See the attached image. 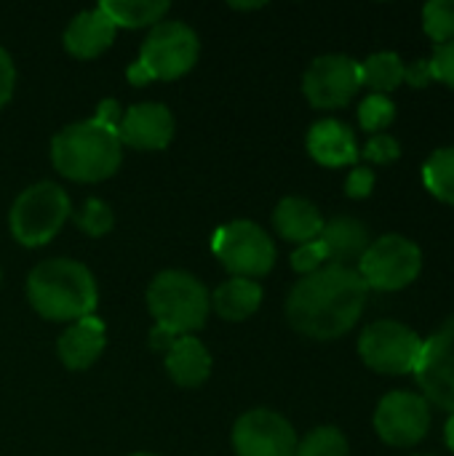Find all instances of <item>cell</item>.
<instances>
[{"label": "cell", "mask_w": 454, "mask_h": 456, "mask_svg": "<svg viewBox=\"0 0 454 456\" xmlns=\"http://www.w3.org/2000/svg\"><path fill=\"white\" fill-rule=\"evenodd\" d=\"M367 294L369 289L356 267L326 265L300 278L286 299V318L300 334L329 342L356 326Z\"/></svg>", "instance_id": "1"}, {"label": "cell", "mask_w": 454, "mask_h": 456, "mask_svg": "<svg viewBox=\"0 0 454 456\" xmlns=\"http://www.w3.org/2000/svg\"><path fill=\"white\" fill-rule=\"evenodd\" d=\"M118 123V104L107 99L91 120L64 126L51 139L54 168L72 182H102L112 176L123 160Z\"/></svg>", "instance_id": "2"}, {"label": "cell", "mask_w": 454, "mask_h": 456, "mask_svg": "<svg viewBox=\"0 0 454 456\" xmlns=\"http://www.w3.org/2000/svg\"><path fill=\"white\" fill-rule=\"evenodd\" d=\"M27 297L35 313L48 321L88 318L99 299L94 275L75 259L40 262L27 278Z\"/></svg>", "instance_id": "3"}, {"label": "cell", "mask_w": 454, "mask_h": 456, "mask_svg": "<svg viewBox=\"0 0 454 456\" xmlns=\"http://www.w3.org/2000/svg\"><path fill=\"white\" fill-rule=\"evenodd\" d=\"M147 307L158 323L153 331V345L166 350L171 339L190 337L206 323L211 297L195 275L185 270H166L150 283Z\"/></svg>", "instance_id": "4"}, {"label": "cell", "mask_w": 454, "mask_h": 456, "mask_svg": "<svg viewBox=\"0 0 454 456\" xmlns=\"http://www.w3.org/2000/svg\"><path fill=\"white\" fill-rule=\"evenodd\" d=\"M198 59V35L182 21H161L142 43L139 59L128 67L131 83L174 80L185 75Z\"/></svg>", "instance_id": "5"}, {"label": "cell", "mask_w": 454, "mask_h": 456, "mask_svg": "<svg viewBox=\"0 0 454 456\" xmlns=\"http://www.w3.org/2000/svg\"><path fill=\"white\" fill-rule=\"evenodd\" d=\"M70 198L54 182H37L27 187L11 206V232L21 246H45L67 222Z\"/></svg>", "instance_id": "6"}, {"label": "cell", "mask_w": 454, "mask_h": 456, "mask_svg": "<svg viewBox=\"0 0 454 456\" xmlns=\"http://www.w3.org/2000/svg\"><path fill=\"white\" fill-rule=\"evenodd\" d=\"M356 270L364 278L367 289L401 291L420 278L423 251L415 240L388 232L369 243Z\"/></svg>", "instance_id": "7"}, {"label": "cell", "mask_w": 454, "mask_h": 456, "mask_svg": "<svg viewBox=\"0 0 454 456\" xmlns=\"http://www.w3.org/2000/svg\"><path fill=\"white\" fill-rule=\"evenodd\" d=\"M420 353H423L420 334L399 321H375L359 337V355L377 374H388V377L415 374Z\"/></svg>", "instance_id": "8"}, {"label": "cell", "mask_w": 454, "mask_h": 456, "mask_svg": "<svg viewBox=\"0 0 454 456\" xmlns=\"http://www.w3.org/2000/svg\"><path fill=\"white\" fill-rule=\"evenodd\" d=\"M214 254L235 278H262L276 265V246L270 235L254 222H230L214 232Z\"/></svg>", "instance_id": "9"}, {"label": "cell", "mask_w": 454, "mask_h": 456, "mask_svg": "<svg viewBox=\"0 0 454 456\" xmlns=\"http://www.w3.org/2000/svg\"><path fill=\"white\" fill-rule=\"evenodd\" d=\"M375 430L388 446L412 449L431 430V406L417 393H388L375 411Z\"/></svg>", "instance_id": "10"}, {"label": "cell", "mask_w": 454, "mask_h": 456, "mask_svg": "<svg viewBox=\"0 0 454 456\" xmlns=\"http://www.w3.org/2000/svg\"><path fill=\"white\" fill-rule=\"evenodd\" d=\"M361 88V61L345 53H326L313 59L302 77L308 102L318 110L345 107Z\"/></svg>", "instance_id": "11"}, {"label": "cell", "mask_w": 454, "mask_h": 456, "mask_svg": "<svg viewBox=\"0 0 454 456\" xmlns=\"http://www.w3.org/2000/svg\"><path fill=\"white\" fill-rule=\"evenodd\" d=\"M415 377L428 403L454 414V318L423 339Z\"/></svg>", "instance_id": "12"}, {"label": "cell", "mask_w": 454, "mask_h": 456, "mask_svg": "<svg viewBox=\"0 0 454 456\" xmlns=\"http://www.w3.org/2000/svg\"><path fill=\"white\" fill-rule=\"evenodd\" d=\"M294 428L270 409L246 411L233 428V449L238 456H294Z\"/></svg>", "instance_id": "13"}, {"label": "cell", "mask_w": 454, "mask_h": 456, "mask_svg": "<svg viewBox=\"0 0 454 456\" xmlns=\"http://www.w3.org/2000/svg\"><path fill=\"white\" fill-rule=\"evenodd\" d=\"M120 144L136 150H163L174 136V115L158 102H142L128 107L118 123Z\"/></svg>", "instance_id": "14"}, {"label": "cell", "mask_w": 454, "mask_h": 456, "mask_svg": "<svg viewBox=\"0 0 454 456\" xmlns=\"http://www.w3.org/2000/svg\"><path fill=\"white\" fill-rule=\"evenodd\" d=\"M318 240L326 248V262L340 265V267L359 265L364 251L372 243L367 224L353 219V216H334V219L324 222V230H321Z\"/></svg>", "instance_id": "15"}, {"label": "cell", "mask_w": 454, "mask_h": 456, "mask_svg": "<svg viewBox=\"0 0 454 456\" xmlns=\"http://www.w3.org/2000/svg\"><path fill=\"white\" fill-rule=\"evenodd\" d=\"M308 152L313 160L329 168L353 166L361 155L353 131L340 120H318L308 131Z\"/></svg>", "instance_id": "16"}, {"label": "cell", "mask_w": 454, "mask_h": 456, "mask_svg": "<svg viewBox=\"0 0 454 456\" xmlns=\"http://www.w3.org/2000/svg\"><path fill=\"white\" fill-rule=\"evenodd\" d=\"M115 29L118 27L99 5L91 11H80L64 32V48L78 59H94L112 45Z\"/></svg>", "instance_id": "17"}, {"label": "cell", "mask_w": 454, "mask_h": 456, "mask_svg": "<svg viewBox=\"0 0 454 456\" xmlns=\"http://www.w3.org/2000/svg\"><path fill=\"white\" fill-rule=\"evenodd\" d=\"M59 358L67 369H88L96 363V358L104 350V323L94 315L75 321L72 326H67V331L59 337Z\"/></svg>", "instance_id": "18"}, {"label": "cell", "mask_w": 454, "mask_h": 456, "mask_svg": "<svg viewBox=\"0 0 454 456\" xmlns=\"http://www.w3.org/2000/svg\"><path fill=\"white\" fill-rule=\"evenodd\" d=\"M166 371L182 387H201L211 374V355L195 337H177L166 345Z\"/></svg>", "instance_id": "19"}, {"label": "cell", "mask_w": 454, "mask_h": 456, "mask_svg": "<svg viewBox=\"0 0 454 456\" xmlns=\"http://www.w3.org/2000/svg\"><path fill=\"white\" fill-rule=\"evenodd\" d=\"M273 224L278 230V235H284L292 243H310L321 235L324 230V216L321 211L305 200V198H284L276 211H273Z\"/></svg>", "instance_id": "20"}, {"label": "cell", "mask_w": 454, "mask_h": 456, "mask_svg": "<svg viewBox=\"0 0 454 456\" xmlns=\"http://www.w3.org/2000/svg\"><path fill=\"white\" fill-rule=\"evenodd\" d=\"M262 305V289L257 281L230 278L211 294V307L225 321H244L254 315Z\"/></svg>", "instance_id": "21"}, {"label": "cell", "mask_w": 454, "mask_h": 456, "mask_svg": "<svg viewBox=\"0 0 454 456\" xmlns=\"http://www.w3.org/2000/svg\"><path fill=\"white\" fill-rule=\"evenodd\" d=\"M99 8L115 27H155L169 11L166 0H102Z\"/></svg>", "instance_id": "22"}, {"label": "cell", "mask_w": 454, "mask_h": 456, "mask_svg": "<svg viewBox=\"0 0 454 456\" xmlns=\"http://www.w3.org/2000/svg\"><path fill=\"white\" fill-rule=\"evenodd\" d=\"M404 61L393 51L372 53L367 61H361V86L372 88L375 94H391L404 83Z\"/></svg>", "instance_id": "23"}, {"label": "cell", "mask_w": 454, "mask_h": 456, "mask_svg": "<svg viewBox=\"0 0 454 456\" xmlns=\"http://www.w3.org/2000/svg\"><path fill=\"white\" fill-rule=\"evenodd\" d=\"M423 184L436 200L454 206V147H442L428 155L423 163Z\"/></svg>", "instance_id": "24"}, {"label": "cell", "mask_w": 454, "mask_h": 456, "mask_svg": "<svg viewBox=\"0 0 454 456\" xmlns=\"http://www.w3.org/2000/svg\"><path fill=\"white\" fill-rule=\"evenodd\" d=\"M294 456H348V438L337 428L324 425L297 444Z\"/></svg>", "instance_id": "25"}, {"label": "cell", "mask_w": 454, "mask_h": 456, "mask_svg": "<svg viewBox=\"0 0 454 456\" xmlns=\"http://www.w3.org/2000/svg\"><path fill=\"white\" fill-rule=\"evenodd\" d=\"M423 27H425V35L436 45L454 40V0H431V3H425Z\"/></svg>", "instance_id": "26"}, {"label": "cell", "mask_w": 454, "mask_h": 456, "mask_svg": "<svg viewBox=\"0 0 454 456\" xmlns=\"http://www.w3.org/2000/svg\"><path fill=\"white\" fill-rule=\"evenodd\" d=\"M396 118V104L385 94H369L359 107V123L369 134H383Z\"/></svg>", "instance_id": "27"}, {"label": "cell", "mask_w": 454, "mask_h": 456, "mask_svg": "<svg viewBox=\"0 0 454 456\" xmlns=\"http://www.w3.org/2000/svg\"><path fill=\"white\" fill-rule=\"evenodd\" d=\"M75 222H78V227H80L86 235L102 238L104 232L112 230V211H110L107 203L91 198V200H86V203L80 206V211L75 214Z\"/></svg>", "instance_id": "28"}, {"label": "cell", "mask_w": 454, "mask_h": 456, "mask_svg": "<svg viewBox=\"0 0 454 456\" xmlns=\"http://www.w3.org/2000/svg\"><path fill=\"white\" fill-rule=\"evenodd\" d=\"M326 262V248L321 246V240H310V243H302L294 254H292V267L305 278L316 270H321Z\"/></svg>", "instance_id": "29"}, {"label": "cell", "mask_w": 454, "mask_h": 456, "mask_svg": "<svg viewBox=\"0 0 454 456\" xmlns=\"http://www.w3.org/2000/svg\"><path fill=\"white\" fill-rule=\"evenodd\" d=\"M361 155H364L367 160H372V163L385 166V163H393V160L401 155V144H399L391 134H375V136L369 139V144L364 147Z\"/></svg>", "instance_id": "30"}, {"label": "cell", "mask_w": 454, "mask_h": 456, "mask_svg": "<svg viewBox=\"0 0 454 456\" xmlns=\"http://www.w3.org/2000/svg\"><path fill=\"white\" fill-rule=\"evenodd\" d=\"M428 61L433 69V80H442L444 86L454 88V40L436 45V51Z\"/></svg>", "instance_id": "31"}, {"label": "cell", "mask_w": 454, "mask_h": 456, "mask_svg": "<svg viewBox=\"0 0 454 456\" xmlns=\"http://www.w3.org/2000/svg\"><path fill=\"white\" fill-rule=\"evenodd\" d=\"M375 190V171L359 166L348 174V182H345V192L351 198H369V192Z\"/></svg>", "instance_id": "32"}, {"label": "cell", "mask_w": 454, "mask_h": 456, "mask_svg": "<svg viewBox=\"0 0 454 456\" xmlns=\"http://www.w3.org/2000/svg\"><path fill=\"white\" fill-rule=\"evenodd\" d=\"M13 80H16V69L11 56L0 48V110L8 104L11 94H13Z\"/></svg>", "instance_id": "33"}, {"label": "cell", "mask_w": 454, "mask_h": 456, "mask_svg": "<svg viewBox=\"0 0 454 456\" xmlns=\"http://www.w3.org/2000/svg\"><path fill=\"white\" fill-rule=\"evenodd\" d=\"M404 80L415 88H425L431 80H433V69H431V61L428 59H417L412 64L404 67Z\"/></svg>", "instance_id": "34"}, {"label": "cell", "mask_w": 454, "mask_h": 456, "mask_svg": "<svg viewBox=\"0 0 454 456\" xmlns=\"http://www.w3.org/2000/svg\"><path fill=\"white\" fill-rule=\"evenodd\" d=\"M444 441H447V446L454 452V414L447 419V428H444Z\"/></svg>", "instance_id": "35"}, {"label": "cell", "mask_w": 454, "mask_h": 456, "mask_svg": "<svg viewBox=\"0 0 454 456\" xmlns=\"http://www.w3.org/2000/svg\"><path fill=\"white\" fill-rule=\"evenodd\" d=\"M233 8H241V11H249V8H262V3H230Z\"/></svg>", "instance_id": "36"}, {"label": "cell", "mask_w": 454, "mask_h": 456, "mask_svg": "<svg viewBox=\"0 0 454 456\" xmlns=\"http://www.w3.org/2000/svg\"><path fill=\"white\" fill-rule=\"evenodd\" d=\"M131 456H155V454H131Z\"/></svg>", "instance_id": "37"}]
</instances>
